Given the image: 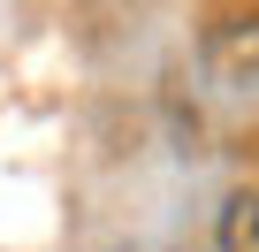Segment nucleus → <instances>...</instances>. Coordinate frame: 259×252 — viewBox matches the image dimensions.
<instances>
[{"instance_id":"nucleus-1","label":"nucleus","mask_w":259,"mask_h":252,"mask_svg":"<svg viewBox=\"0 0 259 252\" xmlns=\"http://www.w3.org/2000/svg\"><path fill=\"white\" fill-rule=\"evenodd\" d=\"M221 252H259V191H236L229 206H221Z\"/></svg>"}]
</instances>
